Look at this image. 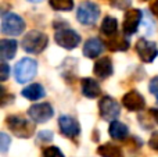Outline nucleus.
I'll return each mask as SVG.
<instances>
[{
    "instance_id": "f257e3e1",
    "label": "nucleus",
    "mask_w": 158,
    "mask_h": 157,
    "mask_svg": "<svg viewBox=\"0 0 158 157\" xmlns=\"http://www.w3.org/2000/svg\"><path fill=\"white\" fill-rule=\"evenodd\" d=\"M7 128L17 136V138L28 139L35 132V124L22 116H7L6 118Z\"/></svg>"
},
{
    "instance_id": "f03ea898",
    "label": "nucleus",
    "mask_w": 158,
    "mask_h": 157,
    "mask_svg": "<svg viewBox=\"0 0 158 157\" xmlns=\"http://www.w3.org/2000/svg\"><path fill=\"white\" fill-rule=\"evenodd\" d=\"M49 43V38L46 33L40 32V31H29L27 35L22 38V49L27 53L31 54H39L47 47Z\"/></svg>"
},
{
    "instance_id": "7ed1b4c3",
    "label": "nucleus",
    "mask_w": 158,
    "mask_h": 157,
    "mask_svg": "<svg viewBox=\"0 0 158 157\" xmlns=\"http://www.w3.org/2000/svg\"><path fill=\"white\" fill-rule=\"evenodd\" d=\"M54 40H56V43H57L60 47H63V49L74 50L75 47L79 46L82 38L77 31H74V29H71V28L63 25L61 28L57 27V29H56Z\"/></svg>"
},
{
    "instance_id": "20e7f679",
    "label": "nucleus",
    "mask_w": 158,
    "mask_h": 157,
    "mask_svg": "<svg viewBox=\"0 0 158 157\" xmlns=\"http://www.w3.org/2000/svg\"><path fill=\"white\" fill-rule=\"evenodd\" d=\"M36 72H38V63L29 57L21 58L14 67V77L18 83L29 82L31 79H33Z\"/></svg>"
},
{
    "instance_id": "39448f33",
    "label": "nucleus",
    "mask_w": 158,
    "mask_h": 157,
    "mask_svg": "<svg viewBox=\"0 0 158 157\" xmlns=\"http://www.w3.org/2000/svg\"><path fill=\"white\" fill-rule=\"evenodd\" d=\"M25 31V21L15 13L2 14V33L3 35L18 36Z\"/></svg>"
},
{
    "instance_id": "423d86ee",
    "label": "nucleus",
    "mask_w": 158,
    "mask_h": 157,
    "mask_svg": "<svg viewBox=\"0 0 158 157\" xmlns=\"http://www.w3.org/2000/svg\"><path fill=\"white\" fill-rule=\"evenodd\" d=\"M100 17V7L93 2H83L79 4L77 19L82 25H93Z\"/></svg>"
},
{
    "instance_id": "0eeeda50",
    "label": "nucleus",
    "mask_w": 158,
    "mask_h": 157,
    "mask_svg": "<svg viewBox=\"0 0 158 157\" xmlns=\"http://www.w3.org/2000/svg\"><path fill=\"white\" fill-rule=\"evenodd\" d=\"M98 113H100L101 118L106 121H115V118L119 117L121 106L114 97L103 96L98 102Z\"/></svg>"
},
{
    "instance_id": "6e6552de",
    "label": "nucleus",
    "mask_w": 158,
    "mask_h": 157,
    "mask_svg": "<svg viewBox=\"0 0 158 157\" xmlns=\"http://www.w3.org/2000/svg\"><path fill=\"white\" fill-rule=\"evenodd\" d=\"M135 49H136L137 56L140 57V60L144 61V63H151V61L156 60V57L158 56V47L156 42L147 40L144 38H140L139 40L135 45Z\"/></svg>"
},
{
    "instance_id": "1a4fd4ad",
    "label": "nucleus",
    "mask_w": 158,
    "mask_h": 157,
    "mask_svg": "<svg viewBox=\"0 0 158 157\" xmlns=\"http://www.w3.org/2000/svg\"><path fill=\"white\" fill-rule=\"evenodd\" d=\"M53 114H54V110L49 103H36L28 108V117L36 124L49 121L53 117Z\"/></svg>"
},
{
    "instance_id": "9d476101",
    "label": "nucleus",
    "mask_w": 158,
    "mask_h": 157,
    "mask_svg": "<svg viewBox=\"0 0 158 157\" xmlns=\"http://www.w3.org/2000/svg\"><path fill=\"white\" fill-rule=\"evenodd\" d=\"M143 21V13L137 8H132V10H128L125 13V17H123V22H122V29L125 35H133L137 31L139 25L142 24Z\"/></svg>"
},
{
    "instance_id": "9b49d317",
    "label": "nucleus",
    "mask_w": 158,
    "mask_h": 157,
    "mask_svg": "<svg viewBox=\"0 0 158 157\" xmlns=\"http://www.w3.org/2000/svg\"><path fill=\"white\" fill-rule=\"evenodd\" d=\"M58 128L64 136L71 139L77 138L81 134V125H79L78 120L71 116H61L58 118Z\"/></svg>"
},
{
    "instance_id": "f8f14e48",
    "label": "nucleus",
    "mask_w": 158,
    "mask_h": 157,
    "mask_svg": "<svg viewBox=\"0 0 158 157\" xmlns=\"http://www.w3.org/2000/svg\"><path fill=\"white\" fill-rule=\"evenodd\" d=\"M122 104L129 111H142L146 107V100L144 96L137 91H129L128 93L123 95Z\"/></svg>"
},
{
    "instance_id": "ddd939ff",
    "label": "nucleus",
    "mask_w": 158,
    "mask_h": 157,
    "mask_svg": "<svg viewBox=\"0 0 158 157\" xmlns=\"http://www.w3.org/2000/svg\"><path fill=\"white\" fill-rule=\"evenodd\" d=\"M93 72L97 78L100 79H106V78L111 77L112 72H114V68H112V61L110 57L104 56V57H100L97 61L94 63V67H93Z\"/></svg>"
},
{
    "instance_id": "4468645a",
    "label": "nucleus",
    "mask_w": 158,
    "mask_h": 157,
    "mask_svg": "<svg viewBox=\"0 0 158 157\" xmlns=\"http://www.w3.org/2000/svg\"><path fill=\"white\" fill-rule=\"evenodd\" d=\"M104 52V42L98 38H90L83 46V54L87 58H96Z\"/></svg>"
},
{
    "instance_id": "2eb2a0df",
    "label": "nucleus",
    "mask_w": 158,
    "mask_h": 157,
    "mask_svg": "<svg viewBox=\"0 0 158 157\" xmlns=\"http://www.w3.org/2000/svg\"><path fill=\"white\" fill-rule=\"evenodd\" d=\"M81 91L82 95L87 99H96L100 96L101 88L98 85V82L93 78H83L81 82Z\"/></svg>"
},
{
    "instance_id": "dca6fc26",
    "label": "nucleus",
    "mask_w": 158,
    "mask_h": 157,
    "mask_svg": "<svg viewBox=\"0 0 158 157\" xmlns=\"http://www.w3.org/2000/svg\"><path fill=\"white\" fill-rule=\"evenodd\" d=\"M128 35H115L110 36V39L107 40V47H108L111 52H126L131 46V42L126 38Z\"/></svg>"
},
{
    "instance_id": "f3484780",
    "label": "nucleus",
    "mask_w": 158,
    "mask_h": 157,
    "mask_svg": "<svg viewBox=\"0 0 158 157\" xmlns=\"http://www.w3.org/2000/svg\"><path fill=\"white\" fill-rule=\"evenodd\" d=\"M17 43L14 39H2L0 40V56H2V60H11L14 58L17 53Z\"/></svg>"
},
{
    "instance_id": "a211bd4d",
    "label": "nucleus",
    "mask_w": 158,
    "mask_h": 157,
    "mask_svg": "<svg viewBox=\"0 0 158 157\" xmlns=\"http://www.w3.org/2000/svg\"><path fill=\"white\" fill-rule=\"evenodd\" d=\"M108 134L115 141H125L129 135V128L123 122L111 121V124L108 127Z\"/></svg>"
},
{
    "instance_id": "6ab92c4d",
    "label": "nucleus",
    "mask_w": 158,
    "mask_h": 157,
    "mask_svg": "<svg viewBox=\"0 0 158 157\" xmlns=\"http://www.w3.org/2000/svg\"><path fill=\"white\" fill-rule=\"evenodd\" d=\"M21 95L25 97V99L28 100H39L42 99V97H44V95H46V91H44V88L40 85V83H31V85H28L27 88H24L21 91Z\"/></svg>"
},
{
    "instance_id": "aec40b11",
    "label": "nucleus",
    "mask_w": 158,
    "mask_h": 157,
    "mask_svg": "<svg viewBox=\"0 0 158 157\" xmlns=\"http://www.w3.org/2000/svg\"><path fill=\"white\" fill-rule=\"evenodd\" d=\"M97 155L101 157H123L122 149L114 143H103L97 147Z\"/></svg>"
},
{
    "instance_id": "412c9836",
    "label": "nucleus",
    "mask_w": 158,
    "mask_h": 157,
    "mask_svg": "<svg viewBox=\"0 0 158 157\" xmlns=\"http://www.w3.org/2000/svg\"><path fill=\"white\" fill-rule=\"evenodd\" d=\"M101 33H104L106 36H112L118 32V21L117 18L111 15H107L106 18L101 21V27H100Z\"/></svg>"
},
{
    "instance_id": "4be33fe9",
    "label": "nucleus",
    "mask_w": 158,
    "mask_h": 157,
    "mask_svg": "<svg viewBox=\"0 0 158 157\" xmlns=\"http://www.w3.org/2000/svg\"><path fill=\"white\" fill-rule=\"evenodd\" d=\"M49 4L56 11H69L74 8V0H49Z\"/></svg>"
},
{
    "instance_id": "5701e85b",
    "label": "nucleus",
    "mask_w": 158,
    "mask_h": 157,
    "mask_svg": "<svg viewBox=\"0 0 158 157\" xmlns=\"http://www.w3.org/2000/svg\"><path fill=\"white\" fill-rule=\"evenodd\" d=\"M154 31H156V24H154L153 18L147 14H143V32L147 36L153 35Z\"/></svg>"
},
{
    "instance_id": "b1692460",
    "label": "nucleus",
    "mask_w": 158,
    "mask_h": 157,
    "mask_svg": "<svg viewBox=\"0 0 158 157\" xmlns=\"http://www.w3.org/2000/svg\"><path fill=\"white\" fill-rule=\"evenodd\" d=\"M43 157H64L63 152L57 146H47L43 149Z\"/></svg>"
},
{
    "instance_id": "393cba45",
    "label": "nucleus",
    "mask_w": 158,
    "mask_h": 157,
    "mask_svg": "<svg viewBox=\"0 0 158 157\" xmlns=\"http://www.w3.org/2000/svg\"><path fill=\"white\" fill-rule=\"evenodd\" d=\"M132 0H110V6L118 8V10H126L128 7H131Z\"/></svg>"
},
{
    "instance_id": "a878e982",
    "label": "nucleus",
    "mask_w": 158,
    "mask_h": 157,
    "mask_svg": "<svg viewBox=\"0 0 158 157\" xmlns=\"http://www.w3.org/2000/svg\"><path fill=\"white\" fill-rule=\"evenodd\" d=\"M10 143H11L10 136H8L7 134H4V132L0 134V150H2V153H6V152H7V149H8V146H10Z\"/></svg>"
},
{
    "instance_id": "bb28decb",
    "label": "nucleus",
    "mask_w": 158,
    "mask_h": 157,
    "mask_svg": "<svg viewBox=\"0 0 158 157\" xmlns=\"http://www.w3.org/2000/svg\"><path fill=\"white\" fill-rule=\"evenodd\" d=\"M8 72H10V67H8V64L6 63L4 60H3L2 63H0V81L4 82L8 77Z\"/></svg>"
},
{
    "instance_id": "cd10ccee",
    "label": "nucleus",
    "mask_w": 158,
    "mask_h": 157,
    "mask_svg": "<svg viewBox=\"0 0 158 157\" xmlns=\"http://www.w3.org/2000/svg\"><path fill=\"white\" fill-rule=\"evenodd\" d=\"M148 89H150L151 95H154L158 102V77H154L153 79L150 81V83H148Z\"/></svg>"
},
{
    "instance_id": "c85d7f7f",
    "label": "nucleus",
    "mask_w": 158,
    "mask_h": 157,
    "mask_svg": "<svg viewBox=\"0 0 158 157\" xmlns=\"http://www.w3.org/2000/svg\"><path fill=\"white\" fill-rule=\"evenodd\" d=\"M53 139V132L52 131H40L38 135V141L39 142H50Z\"/></svg>"
},
{
    "instance_id": "c756f323",
    "label": "nucleus",
    "mask_w": 158,
    "mask_h": 157,
    "mask_svg": "<svg viewBox=\"0 0 158 157\" xmlns=\"http://www.w3.org/2000/svg\"><path fill=\"white\" fill-rule=\"evenodd\" d=\"M148 145H150V147L153 150H158V131L151 135L150 141H148Z\"/></svg>"
},
{
    "instance_id": "7c9ffc66",
    "label": "nucleus",
    "mask_w": 158,
    "mask_h": 157,
    "mask_svg": "<svg viewBox=\"0 0 158 157\" xmlns=\"http://www.w3.org/2000/svg\"><path fill=\"white\" fill-rule=\"evenodd\" d=\"M150 10H151V14L153 15L158 17V0H154L153 3L150 4Z\"/></svg>"
},
{
    "instance_id": "2f4dec72",
    "label": "nucleus",
    "mask_w": 158,
    "mask_h": 157,
    "mask_svg": "<svg viewBox=\"0 0 158 157\" xmlns=\"http://www.w3.org/2000/svg\"><path fill=\"white\" fill-rule=\"evenodd\" d=\"M150 116H151V118L154 120V122L158 125V108H150Z\"/></svg>"
},
{
    "instance_id": "473e14b6",
    "label": "nucleus",
    "mask_w": 158,
    "mask_h": 157,
    "mask_svg": "<svg viewBox=\"0 0 158 157\" xmlns=\"http://www.w3.org/2000/svg\"><path fill=\"white\" fill-rule=\"evenodd\" d=\"M29 3H40V2H43V0H28Z\"/></svg>"
}]
</instances>
